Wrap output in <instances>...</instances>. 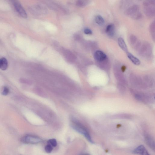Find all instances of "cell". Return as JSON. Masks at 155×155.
Returning a JSON list of instances; mask_svg holds the SVG:
<instances>
[{"label": "cell", "instance_id": "11", "mask_svg": "<svg viewBox=\"0 0 155 155\" xmlns=\"http://www.w3.org/2000/svg\"><path fill=\"white\" fill-rule=\"evenodd\" d=\"M45 1V3L47 5L51 8L52 9L58 10L60 9L62 7L59 6L58 5L56 4L55 3L53 2L50 1V0H44Z\"/></svg>", "mask_w": 155, "mask_h": 155}, {"label": "cell", "instance_id": "10", "mask_svg": "<svg viewBox=\"0 0 155 155\" xmlns=\"http://www.w3.org/2000/svg\"><path fill=\"white\" fill-rule=\"evenodd\" d=\"M118 43L119 45L122 50L125 52H128V48L123 38L120 37L118 38Z\"/></svg>", "mask_w": 155, "mask_h": 155}, {"label": "cell", "instance_id": "20", "mask_svg": "<svg viewBox=\"0 0 155 155\" xmlns=\"http://www.w3.org/2000/svg\"><path fill=\"white\" fill-rule=\"evenodd\" d=\"M9 89L7 87H3L2 91V94L4 96H6L9 93Z\"/></svg>", "mask_w": 155, "mask_h": 155}, {"label": "cell", "instance_id": "16", "mask_svg": "<svg viewBox=\"0 0 155 155\" xmlns=\"http://www.w3.org/2000/svg\"><path fill=\"white\" fill-rule=\"evenodd\" d=\"M95 21L96 24L99 26H102L103 25L104 23V21L103 17L100 15H98L96 16Z\"/></svg>", "mask_w": 155, "mask_h": 155}, {"label": "cell", "instance_id": "22", "mask_svg": "<svg viewBox=\"0 0 155 155\" xmlns=\"http://www.w3.org/2000/svg\"><path fill=\"white\" fill-rule=\"evenodd\" d=\"M20 81L21 82L24 83H30V82L28 79H21Z\"/></svg>", "mask_w": 155, "mask_h": 155}, {"label": "cell", "instance_id": "1", "mask_svg": "<svg viewBox=\"0 0 155 155\" xmlns=\"http://www.w3.org/2000/svg\"><path fill=\"white\" fill-rule=\"evenodd\" d=\"M71 127L78 132L84 135L89 142L92 144L94 143L88 131L84 126L79 122H78L76 120H73L72 121Z\"/></svg>", "mask_w": 155, "mask_h": 155}, {"label": "cell", "instance_id": "7", "mask_svg": "<svg viewBox=\"0 0 155 155\" xmlns=\"http://www.w3.org/2000/svg\"><path fill=\"white\" fill-rule=\"evenodd\" d=\"M32 10L37 15H40L45 14L46 12V9L43 6L41 5H37L33 7Z\"/></svg>", "mask_w": 155, "mask_h": 155}, {"label": "cell", "instance_id": "18", "mask_svg": "<svg viewBox=\"0 0 155 155\" xmlns=\"http://www.w3.org/2000/svg\"><path fill=\"white\" fill-rule=\"evenodd\" d=\"M48 144H49L53 147H55L57 146V140L55 139H50L48 141Z\"/></svg>", "mask_w": 155, "mask_h": 155}, {"label": "cell", "instance_id": "13", "mask_svg": "<svg viewBox=\"0 0 155 155\" xmlns=\"http://www.w3.org/2000/svg\"><path fill=\"white\" fill-rule=\"evenodd\" d=\"M115 32V27L113 24L108 25L106 29V32L108 35L112 36L113 35Z\"/></svg>", "mask_w": 155, "mask_h": 155}, {"label": "cell", "instance_id": "6", "mask_svg": "<svg viewBox=\"0 0 155 155\" xmlns=\"http://www.w3.org/2000/svg\"><path fill=\"white\" fill-rule=\"evenodd\" d=\"M139 7L138 5H135L132 6L127 9L125 12V14L128 16L132 15L137 12L139 11Z\"/></svg>", "mask_w": 155, "mask_h": 155}, {"label": "cell", "instance_id": "12", "mask_svg": "<svg viewBox=\"0 0 155 155\" xmlns=\"http://www.w3.org/2000/svg\"><path fill=\"white\" fill-rule=\"evenodd\" d=\"M8 65V62L5 58L3 57L0 59V69L2 70H5L7 69Z\"/></svg>", "mask_w": 155, "mask_h": 155}, {"label": "cell", "instance_id": "17", "mask_svg": "<svg viewBox=\"0 0 155 155\" xmlns=\"http://www.w3.org/2000/svg\"><path fill=\"white\" fill-rule=\"evenodd\" d=\"M142 13L139 11L131 15V18L134 20H138L142 18Z\"/></svg>", "mask_w": 155, "mask_h": 155}, {"label": "cell", "instance_id": "2", "mask_svg": "<svg viewBox=\"0 0 155 155\" xmlns=\"http://www.w3.org/2000/svg\"><path fill=\"white\" fill-rule=\"evenodd\" d=\"M14 7L18 14L22 18L26 19L27 17L26 12L18 0H9Z\"/></svg>", "mask_w": 155, "mask_h": 155}, {"label": "cell", "instance_id": "14", "mask_svg": "<svg viewBox=\"0 0 155 155\" xmlns=\"http://www.w3.org/2000/svg\"><path fill=\"white\" fill-rule=\"evenodd\" d=\"M89 3V0H78L76 2V5L77 6L80 7H83L86 6Z\"/></svg>", "mask_w": 155, "mask_h": 155}, {"label": "cell", "instance_id": "9", "mask_svg": "<svg viewBox=\"0 0 155 155\" xmlns=\"http://www.w3.org/2000/svg\"><path fill=\"white\" fill-rule=\"evenodd\" d=\"M127 55L128 58L135 65H139L141 63L140 61L137 58L134 56L132 54L128 53Z\"/></svg>", "mask_w": 155, "mask_h": 155}, {"label": "cell", "instance_id": "21", "mask_svg": "<svg viewBox=\"0 0 155 155\" xmlns=\"http://www.w3.org/2000/svg\"><path fill=\"white\" fill-rule=\"evenodd\" d=\"M84 32L85 34L87 35H91L92 34V30L89 29H85Z\"/></svg>", "mask_w": 155, "mask_h": 155}, {"label": "cell", "instance_id": "4", "mask_svg": "<svg viewBox=\"0 0 155 155\" xmlns=\"http://www.w3.org/2000/svg\"><path fill=\"white\" fill-rule=\"evenodd\" d=\"M95 59L96 61L99 62H102L105 60L106 59V56L103 52L98 50L96 52L94 55Z\"/></svg>", "mask_w": 155, "mask_h": 155}, {"label": "cell", "instance_id": "8", "mask_svg": "<svg viewBox=\"0 0 155 155\" xmlns=\"http://www.w3.org/2000/svg\"><path fill=\"white\" fill-rule=\"evenodd\" d=\"M134 153L135 154L141 155H148V152L143 145H141L135 149Z\"/></svg>", "mask_w": 155, "mask_h": 155}, {"label": "cell", "instance_id": "5", "mask_svg": "<svg viewBox=\"0 0 155 155\" xmlns=\"http://www.w3.org/2000/svg\"><path fill=\"white\" fill-rule=\"evenodd\" d=\"M150 5L145 7L144 12L145 14L147 16L152 17L155 14L154 7Z\"/></svg>", "mask_w": 155, "mask_h": 155}, {"label": "cell", "instance_id": "23", "mask_svg": "<svg viewBox=\"0 0 155 155\" xmlns=\"http://www.w3.org/2000/svg\"><path fill=\"white\" fill-rule=\"evenodd\" d=\"M126 69V67L125 66H123L121 68V71L123 72H124L125 71Z\"/></svg>", "mask_w": 155, "mask_h": 155}, {"label": "cell", "instance_id": "3", "mask_svg": "<svg viewBox=\"0 0 155 155\" xmlns=\"http://www.w3.org/2000/svg\"><path fill=\"white\" fill-rule=\"evenodd\" d=\"M22 141L26 144H35L42 142L41 139L37 136L33 135L25 136L22 139Z\"/></svg>", "mask_w": 155, "mask_h": 155}, {"label": "cell", "instance_id": "15", "mask_svg": "<svg viewBox=\"0 0 155 155\" xmlns=\"http://www.w3.org/2000/svg\"><path fill=\"white\" fill-rule=\"evenodd\" d=\"M145 140L147 145L153 150H154V143L153 139L151 137L147 136L145 138Z\"/></svg>", "mask_w": 155, "mask_h": 155}, {"label": "cell", "instance_id": "19", "mask_svg": "<svg viewBox=\"0 0 155 155\" xmlns=\"http://www.w3.org/2000/svg\"><path fill=\"white\" fill-rule=\"evenodd\" d=\"M46 152L47 153H51L53 150V147L51 145L48 144L46 145L45 148Z\"/></svg>", "mask_w": 155, "mask_h": 155}]
</instances>
